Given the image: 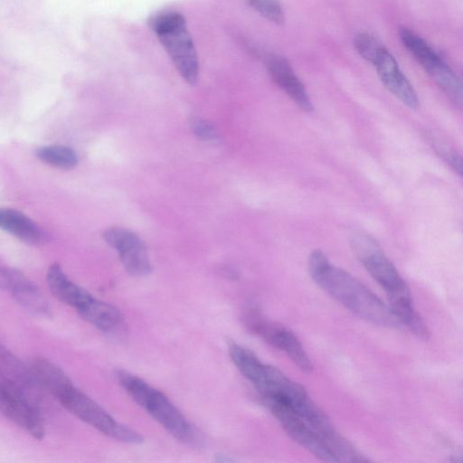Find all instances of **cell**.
Returning <instances> with one entry per match:
<instances>
[{"mask_svg":"<svg viewBox=\"0 0 463 463\" xmlns=\"http://www.w3.org/2000/svg\"><path fill=\"white\" fill-rule=\"evenodd\" d=\"M0 288L12 294L14 300L26 311L36 317H49L50 305L38 288L21 271L0 268Z\"/></svg>","mask_w":463,"mask_h":463,"instance_id":"cell-12","label":"cell"},{"mask_svg":"<svg viewBox=\"0 0 463 463\" xmlns=\"http://www.w3.org/2000/svg\"><path fill=\"white\" fill-rule=\"evenodd\" d=\"M400 38L447 96L461 105V81L441 57L422 38L407 28H401Z\"/></svg>","mask_w":463,"mask_h":463,"instance_id":"cell-6","label":"cell"},{"mask_svg":"<svg viewBox=\"0 0 463 463\" xmlns=\"http://www.w3.org/2000/svg\"><path fill=\"white\" fill-rule=\"evenodd\" d=\"M0 229L30 245L46 241V235L33 220L14 209L0 207Z\"/></svg>","mask_w":463,"mask_h":463,"instance_id":"cell-19","label":"cell"},{"mask_svg":"<svg viewBox=\"0 0 463 463\" xmlns=\"http://www.w3.org/2000/svg\"><path fill=\"white\" fill-rule=\"evenodd\" d=\"M106 242L115 249L128 273L146 276L152 270L146 248L134 232L118 227L105 230L102 234Z\"/></svg>","mask_w":463,"mask_h":463,"instance_id":"cell-10","label":"cell"},{"mask_svg":"<svg viewBox=\"0 0 463 463\" xmlns=\"http://www.w3.org/2000/svg\"><path fill=\"white\" fill-rule=\"evenodd\" d=\"M350 245L357 260L385 290L386 295L408 287L380 245L370 235L355 232L351 235Z\"/></svg>","mask_w":463,"mask_h":463,"instance_id":"cell-7","label":"cell"},{"mask_svg":"<svg viewBox=\"0 0 463 463\" xmlns=\"http://www.w3.org/2000/svg\"><path fill=\"white\" fill-rule=\"evenodd\" d=\"M149 26L165 48L176 71L189 84L197 81L199 61L184 17L177 12L158 14Z\"/></svg>","mask_w":463,"mask_h":463,"instance_id":"cell-4","label":"cell"},{"mask_svg":"<svg viewBox=\"0 0 463 463\" xmlns=\"http://www.w3.org/2000/svg\"><path fill=\"white\" fill-rule=\"evenodd\" d=\"M192 128L195 135L203 139L211 140L215 139L217 137L214 127L209 122L200 118L193 120Z\"/></svg>","mask_w":463,"mask_h":463,"instance_id":"cell-24","label":"cell"},{"mask_svg":"<svg viewBox=\"0 0 463 463\" xmlns=\"http://www.w3.org/2000/svg\"><path fill=\"white\" fill-rule=\"evenodd\" d=\"M46 280L52 294L63 304L75 308L77 312L94 298L86 289L71 281L57 263L49 267Z\"/></svg>","mask_w":463,"mask_h":463,"instance_id":"cell-17","label":"cell"},{"mask_svg":"<svg viewBox=\"0 0 463 463\" xmlns=\"http://www.w3.org/2000/svg\"><path fill=\"white\" fill-rule=\"evenodd\" d=\"M354 47L363 58L372 63L384 45L373 35L363 33L355 37Z\"/></svg>","mask_w":463,"mask_h":463,"instance_id":"cell-22","label":"cell"},{"mask_svg":"<svg viewBox=\"0 0 463 463\" xmlns=\"http://www.w3.org/2000/svg\"><path fill=\"white\" fill-rule=\"evenodd\" d=\"M30 368L39 387L49 392L56 399L73 385L65 372L47 359H33Z\"/></svg>","mask_w":463,"mask_h":463,"instance_id":"cell-20","label":"cell"},{"mask_svg":"<svg viewBox=\"0 0 463 463\" xmlns=\"http://www.w3.org/2000/svg\"><path fill=\"white\" fill-rule=\"evenodd\" d=\"M0 376L38 402L39 385L31 368L1 343Z\"/></svg>","mask_w":463,"mask_h":463,"instance_id":"cell-16","label":"cell"},{"mask_svg":"<svg viewBox=\"0 0 463 463\" xmlns=\"http://www.w3.org/2000/svg\"><path fill=\"white\" fill-rule=\"evenodd\" d=\"M287 434L304 449L325 461L336 462L325 439L290 406L279 400L260 397Z\"/></svg>","mask_w":463,"mask_h":463,"instance_id":"cell-8","label":"cell"},{"mask_svg":"<svg viewBox=\"0 0 463 463\" xmlns=\"http://www.w3.org/2000/svg\"><path fill=\"white\" fill-rule=\"evenodd\" d=\"M268 71L274 82L304 111L311 112L313 104L289 63L278 55L266 58Z\"/></svg>","mask_w":463,"mask_h":463,"instance_id":"cell-14","label":"cell"},{"mask_svg":"<svg viewBox=\"0 0 463 463\" xmlns=\"http://www.w3.org/2000/svg\"><path fill=\"white\" fill-rule=\"evenodd\" d=\"M249 5L266 19L282 24L285 21L284 12L277 0H247Z\"/></svg>","mask_w":463,"mask_h":463,"instance_id":"cell-23","label":"cell"},{"mask_svg":"<svg viewBox=\"0 0 463 463\" xmlns=\"http://www.w3.org/2000/svg\"><path fill=\"white\" fill-rule=\"evenodd\" d=\"M388 306L401 325L405 326L418 337L427 340L430 336L429 328L415 309L410 288L407 287L402 290L387 295Z\"/></svg>","mask_w":463,"mask_h":463,"instance_id":"cell-18","label":"cell"},{"mask_svg":"<svg viewBox=\"0 0 463 463\" xmlns=\"http://www.w3.org/2000/svg\"><path fill=\"white\" fill-rule=\"evenodd\" d=\"M251 333L260 336L273 347L283 351L304 373L313 369L311 360L295 334L287 327L260 317L252 326Z\"/></svg>","mask_w":463,"mask_h":463,"instance_id":"cell-11","label":"cell"},{"mask_svg":"<svg viewBox=\"0 0 463 463\" xmlns=\"http://www.w3.org/2000/svg\"><path fill=\"white\" fill-rule=\"evenodd\" d=\"M57 401L75 417L111 439L133 445L144 441L137 431L118 421L74 384L64 391Z\"/></svg>","mask_w":463,"mask_h":463,"instance_id":"cell-5","label":"cell"},{"mask_svg":"<svg viewBox=\"0 0 463 463\" xmlns=\"http://www.w3.org/2000/svg\"><path fill=\"white\" fill-rule=\"evenodd\" d=\"M116 378L125 392L170 435L181 443L199 449L204 439L201 432L163 392L148 383L123 370Z\"/></svg>","mask_w":463,"mask_h":463,"instance_id":"cell-2","label":"cell"},{"mask_svg":"<svg viewBox=\"0 0 463 463\" xmlns=\"http://www.w3.org/2000/svg\"><path fill=\"white\" fill-rule=\"evenodd\" d=\"M37 157L57 168L70 169L76 165L78 157L74 150L65 146H49L38 149Z\"/></svg>","mask_w":463,"mask_h":463,"instance_id":"cell-21","label":"cell"},{"mask_svg":"<svg viewBox=\"0 0 463 463\" xmlns=\"http://www.w3.org/2000/svg\"><path fill=\"white\" fill-rule=\"evenodd\" d=\"M307 269L318 287L360 318L383 327L402 326L388 305L353 275L332 265L321 250L309 254Z\"/></svg>","mask_w":463,"mask_h":463,"instance_id":"cell-1","label":"cell"},{"mask_svg":"<svg viewBox=\"0 0 463 463\" xmlns=\"http://www.w3.org/2000/svg\"><path fill=\"white\" fill-rule=\"evenodd\" d=\"M372 64L386 89L411 109H417L419 100L417 94L400 70L392 53L384 47L376 56Z\"/></svg>","mask_w":463,"mask_h":463,"instance_id":"cell-13","label":"cell"},{"mask_svg":"<svg viewBox=\"0 0 463 463\" xmlns=\"http://www.w3.org/2000/svg\"><path fill=\"white\" fill-rule=\"evenodd\" d=\"M38 402L0 376V412L36 439L44 436Z\"/></svg>","mask_w":463,"mask_h":463,"instance_id":"cell-9","label":"cell"},{"mask_svg":"<svg viewBox=\"0 0 463 463\" xmlns=\"http://www.w3.org/2000/svg\"><path fill=\"white\" fill-rule=\"evenodd\" d=\"M228 349L232 363L252 383L260 397L283 402L298 414L312 404L313 400L303 386L260 361L252 351L234 342L229 344Z\"/></svg>","mask_w":463,"mask_h":463,"instance_id":"cell-3","label":"cell"},{"mask_svg":"<svg viewBox=\"0 0 463 463\" xmlns=\"http://www.w3.org/2000/svg\"><path fill=\"white\" fill-rule=\"evenodd\" d=\"M78 313L89 323L111 337L121 338L128 332V325L123 314L113 305L95 297Z\"/></svg>","mask_w":463,"mask_h":463,"instance_id":"cell-15","label":"cell"}]
</instances>
